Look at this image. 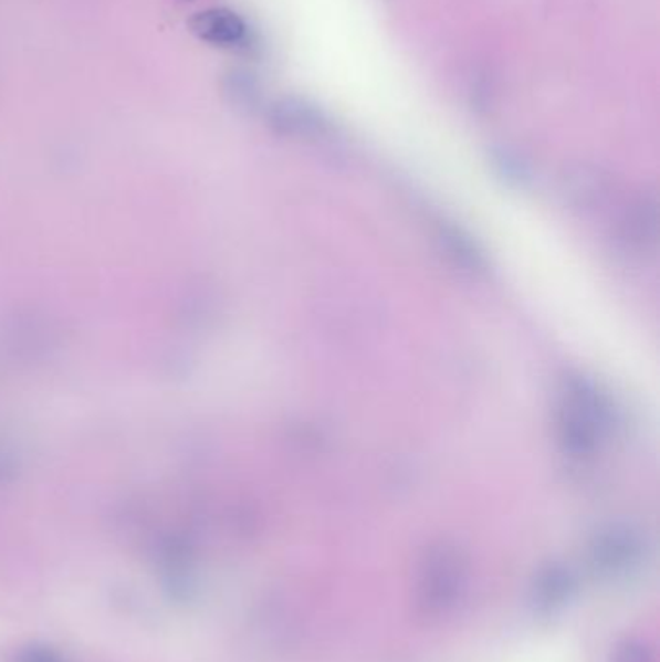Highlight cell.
<instances>
[{"label": "cell", "mask_w": 660, "mask_h": 662, "mask_svg": "<svg viewBox=\"0 0 660 662\" xmlns=\"http://www.w3.org/2000/svg\"><path fill=\"white\" fill-rule=\"evenodd\" d=\"M626 233H628V241L631 239V242L639 246H647V242H654V237H657L654 203L647 202V200L637 203L636 210L631 211L628 223H626Z\"/></svg>", "instance_id": "obj_5"}, {"label": "cell", "mask_w": 660, "mask_h": 662, "mask_svg": "<svg viewBox=\"0 0 660 662\" xmlns=\"http://www.w3.org/2000/svg\"><path fill=\"white\" fill-rule=\"evenodd\" d=\"M188 28L198 40L218 48H234L247 40V24L233 10H203L190 18Z\"/></svg>", "instance_id": "obj_2"}, {"label": "cell", "mask_w": 660, "mask_h": 662, "mask_svg": "<svg viewBox=\"0 0 660 662\" xmlns=\"http://www.w3.org/2000/svg\"><path fill=\"white\" fill-rule=\"evenodd\" d=\"M494 161H496L497 169L504 175L505 179L515 180V182H523L527 179L525 165L521 164L517 157L510 156L507 151H500Z\"/></svg>", "instance_id": "obj_7"}, {"label": "cell", "mask_w": 660, "mask_h": 662, "mask_svg": "<svg viewBox=\"0 0 660 662\" xmlns=\"http://www.w3.org/2000/svg\"><path fill=\"white\" fill-rule=\"evenodd\" d=\"M272 125L275 130L295 138H322L329 130L327 118L322 111L298 99H285L272 109Z\"/></svg>", "instance_id": "obj_3"}, {"label": "cell", "mask_w": 660, "mask_h": 662, "mask_svg": "<svg viewBox=\"0 0 660 662\" xmlns=\"http://www.w3.org/2000/svg\"><path fill=\"white\" fill-rule=\"evenodd\" d=\"M616 411L600 386L585 376H569L556 411L559 444L569 455L589 458L612 434Z\"/></svg>", "instance_id": "obj_1"}, {"label": "cell", "mask_w": 660, "mask_h": 662, "mask_svg": "<svg viewBox=\"0 0 660 662\" xmlns=\"http://www.w3.org/2000/svg\"><path fill=\"white\" fill-rule=\"evenodd\" d=\"M14 662H69L64 659L63 653H59L56 649L49 645H28L20 649L17 653Z\"/></svg>", "instance_id": "obj_6"}, {"label": "cell", "mask_w": 660, "mask_h": 662, "mask_svg": "<svg viewBox=\"0 0 660 662\" xmlns=\"http://www.w3.org/2000/svg\"><path fill=\"white\" fill-rule=\"evenodd\" d=\"M443 250L448 256L453 260V264L461 267L463 272L482 273L486 272V258L484 252L479 249V244L458 227H443L440 233Z\"/></svg>", "instance_id": "obj_4"}]
</instances>
